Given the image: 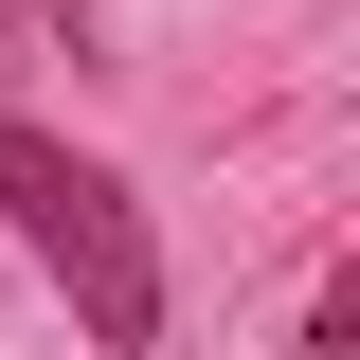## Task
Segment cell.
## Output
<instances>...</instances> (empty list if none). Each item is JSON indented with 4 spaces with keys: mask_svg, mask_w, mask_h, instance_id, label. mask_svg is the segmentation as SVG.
I'll list each match as a JSON object with an SVG mask.
<instances>
[{
    "mask_svg": "<svg viewBox=\"0 0 360 360\" xmlns=\"http://www.w3.org/2000/svg\"><path fill=\"white\" fill-rule=\"evenodd\" d=\"M37 18H90V0H37Z\"/></svg>",
    "mask_w": 360,
    "mask_h": 360,
    "instance_id": "cell-3",
    "label": "cell"
},
{
    "mask_svg": "<svg viewBox=\"0 0 360 360\" xmlns=\"http://www.w3.org/2000/svg\"><path fill=\"white\" fill-rule=\"evenodd\" d=\"M0 72H18V0H0Z\"/></svg>",
    "mask_w": 360,
    "mask_h": 360,
    "instance_id": "cell-2",
    "label": "cell"
},
{
    "mask_svg": "<svg viewBox=\"0 0 360 360\" xmlns=\"http://www.w3.org/2000/svg\"><path fill=\"white\" fill-rule=\"evenodd\" d=\"M0 234L72 288V324H90L108 360H144V342H162V234H144V198L90 162V144L18 127V108H0Z\"/></svg>",
    "mask_w": 360,
    "mask_h": 360,
    "instance_id": "cell-1",
    "label": "cell"
}]
</instances>
